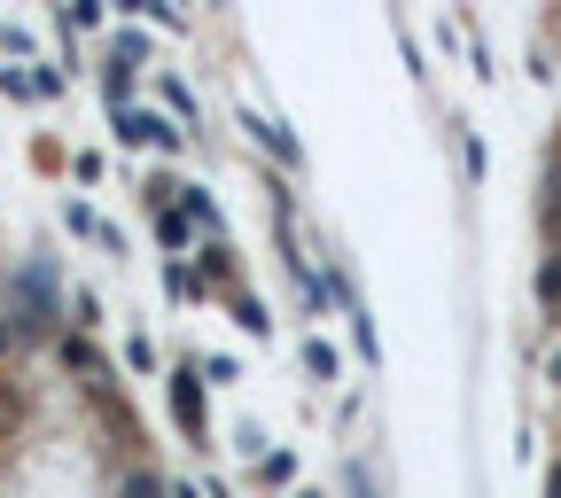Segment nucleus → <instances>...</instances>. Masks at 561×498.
<instances>
[{"label": "nucleus", "instance_id": "f257e3e1", "mask_svg": "<svg viewBox=\"0 0 561 498\" xmlns=\"http://www.w3.org/2000/svg\"><path fill=\"white\" fill-rule=\"evenodd\" d=\"M117 132L125 140H149V149H180V132L164 117H149V109H117Z\"/></svg>", "mask_w": 561, "mask_h": 498}, {"label": "nucleus", "instance_id": "f03ea898", "mask_svg": "<svg viewBox=\"0 0 561 498\" xmlns=\"http://www.w3.org/2000/svg\"><path fill=\"white\" fill-rule=\"evenodd\" d=\"M242 125H250V132H257V140H265V149H273V157H280V164H297V140H289V132H280V125H273V117H257V109H250V117H242Z\"/></svg>", "mask_w": 561, "mask_h": 498}, {"label": "nucleus", "instance_id": "7ed1b4c3", "mask_svg": "<svg viewBox=\"0 0 561 498\" xmlns=\"http://www.w3.org/2000/svg\"><path fill=\"white\" fill-rule=\"evenodd\" d=\"M305 367H312V374L328 382V374H335V350H328V343H305Z\"/></svg>", "mask_w": 561, "mask_h": 498}, {"label": "nucleus", "instance_id": "20e7f679", "mask_svg": "<svg viewBox=\"0 0 561 498\" xmlns=\"http://www.w3.org/2000/svg\"><path fill=\"white\" fill-rule=\"evenodd\" d=\"M125 498H164V483L157 475H125Z\"/></svg>", "mask_w": 561, "mask_h": 498}]
</instances>
